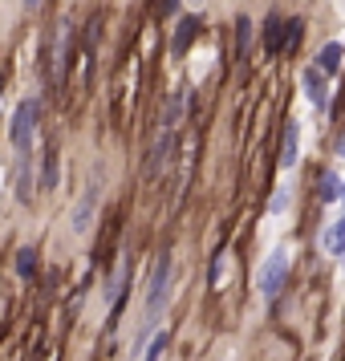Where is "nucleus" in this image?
Instances as JSON below:
<instances>
[{
	"instance_id": "f257e3e1",
	"label": "nucleus",
	"mask_w": 345,
	"mask_h": 361,
	"mask_svg": "<svg viewBox=\"0 0 345 361\" xmlns=\"http://www.w3.org/2000/svg\"><path fill=\"white\" fill-rule=\"evenodd\" d=\"M171 276H175V256L163 252V256L155 260V276H150V284H147V312H143V321H138L134 349H143L147 333H155V325L163 321V309H167V300H171Z\"/></svg>"
},
{
	"instance_id": "f03ea898",
	"label": "nucleus",
	"mask_w": 345,
	"mask_h": 361,
	"mask_svg": "<svg viewBox=\"0 0 345 361\" xmlns=\"http://www.w3.org/2000/svg\"><path fill=\"white\" fill-rule=\"evenodd\" d=\"M41 98H25L17 106V114H13V126H8V138H13V147L17 150H33V138L41 130Z\"/></svg>"
},
{
	"instance_id": "7ed1b4c3",
	"label": "nucleus",
	"mask_w": 345,
	"mask_h": 361,
	"mask_svg": "<svg viewBox=\"0 0 345 361\" xmlns=\"http://www.w3.org/2000/svg\"><path fill=\"white\" fill-rule=\"evenodd\" d=\"M284 284H289V256L284 252H268V260L260 264V296L264 300H277L284 293Z\"/></svg>"
},
{
	"instance_id": "20e7f679",
	"label": "nucleus",
	"mask_w": 345,
	"mask_h": 361,
	"mask_svg": "<svg viewBox=\"0 0 345 361\" xmlns=\"http://www.w3.org/2000/svg\"><path fill=\"white\" fill-rule=\"evenodd\" d=\"M175 147H179V126H163L159 138H155V147H150V154H147V179L150 183L159 179L167 171V163L175 159Z\"/></svg>"
},
{
	"instance_id": "39448f33",
	"label": "nucleus",
	"mask_w": 345,
	"mask_h": 361,
	"mask_svg": "<svg viewBox=\"0 0 345 361\" xmlns=\"http://www.w3.org/2000/svg\"><path fill=\"white\" fill-rule=\"evenodd\" d=\"M69 45H73V20H57V45H53V57H49V82L53 85H66V73H69Z\"/></svg>"
},
{
	"instance_id": "423d86ee",
	"label": "nucleus",
	"mask_w": 345,
	"mask_h": 361,
	"mask_svg": "<svg viewBox=\"0 0 345 361\" xmlns=\"http://www.w3.org/2000/svg\"><path fill=\"white\" fill-rule=\"evenodd\" d=\"M260 49H264V57H280V53L289 49V20L284 17H264V25H260Z\"/></svg>"
},
{
	"instance_id": "0eeeda50",
	"label": "nucleus",
	"mask_w": 345,
	"mask_h": 361,
	"mask_svg": "<svg viewBox=\"0 0 345 361\" xmlns=\"http://www.w3.org/2000/svg\"><path fill=\"white\" fill-rule=\"evenodd\" d=\"M301 85H305V94H309V102L317 106V110H329L333 102H329V73L325 69L309 66L305 73H301Z\"/></svg>"
},
{
	"instance_id": "6e6552de",
	"label": "nucleus",
	"mask_w": 345,
	"mask_h": 361,
	"mask_svg": "<svg viewBox=\"0 0 345 361\" xmlns=\"http://www.w3.org/2000/svg\"><path fill=\"white\" fill-rule=\"evenodd\" d=\"M296 159H301V122L289 118V122H284V138H280V166L293 171Z\"/></svg>"
},
{
	"instance_id": "1a4fd4ad",
	"label": "nucleus",
	"mask_w": 345,
	"mask_h": 361,
	"mask_svg": "<svg viewBox=\"0 0 345 361\" xmlns=\"http://www.w3.org/2000/svg\"><path fill=\"white\" fill-rule=\"evenodd\" d=\"M94 203H98V183H90L82 203L73 207V231H78V235H85V231L94 228Z\"/></svg>"
},
{
	"instance_id": "9d476101",
	"label": "nucleus",
	"mask_w": 345,
	"mask_h": 361,
	"mask_svg": "<svg viewBox=\"0 0 345 361\" xmlns=\"http://www.w3.org/2000/svg\"><path fill=\"white\" fill-rule=\"evenodd\" d=\"M199 29H203V20H199V17H183L179 29H175V41H171V53L183 57V53L191 49V41L199 37Z\"/></svg>"
},
{
	"instance_id": "9b49d317",
	"label": "nucleus",
	"mask_w": 345,
	"mask_h": 361,
	"mask_svg": "<svg viewBox=\"0 0 345 361\" xmlns=\"http://www.w3.org/2000/svg\"><path fill=\"white\" fill-rule=\"evenodd\" d=\"M341 53H345L341 41H329V45H321V53H317V61H313V66L325 69L329 78H337V69H341Z\"/></svg>"
},
{
	"instance_id": "f8f14e48",
	"label": "nucleus",
	"mask_w": 345,
	"mask_h": 361,
	"mask_svg": "<svg viewBox=\"0 0 345 361\" xmlns=\"http://www.w3.org/2000/svg\"><path fill=\"white\" fill-rule=\"evenodd\" d=\"M317 195L321 203H337L345 195V183L337 179V171H321V179H317Z\"/></svg>"
},
{
	"instance_id": "ddd939ff",
	"label": "nucleus",
	"mask_w": 345,
	"mask_h": 361,
	"mask_svg": "<svg viewBox=\"0 0 345 361\" xmlns=\"http://www.w3.org/2000/svg\"><path fill=\"white\" fill-rule=\"evenodd\" d=\"M321 244H325L329 256H345V215H341V219H333V224L325 228Z\"/></svg>"
},
{
	"instance_id": "4468645a",
	"label": "nucleus",
	"mask_w": 345,
	"mask_h": 361,
	"mask_svg": "<svg viewBox=\"0 0 345 361\" xmlns=\"http://www.w3.org/2000/svg\"><path fill=\"white\" fill-rule=\"evenodd\" d=\"M17 199L20 203H33V175H29V154L17 159Z\"/></svg>"
},
{
	"instance_id": "2eb2a0df",
	"label": "nucleus",
	"mask_w": 345,
	"mask_h": 361,
	"mask_svg": "<svg viewBox=\"0 0 345 361\" xmlns=\"http://www.w3.org/2000/svg\"><path fill=\"white\" fill-rule=\"evenodd\" d=\"M17 276L20 280H33L37 276V247H20V252H17Z\"/></svg>"
},
{
	"instance_id": "dca6fc26",
	"label": "nucleus",
	"mask_w": 345,
	"mask_h": 361,
	"mask_svg": "<svg viewBox=\"0 0 345 361\" xmlns=\"http://www.w3.org/2000/svg\"><path fill=\"white\" fill-rule=\"evenodd\" d=\"M57 187V150H45V166H41V191Z\"/></svg>"
},
{
	"instance_id": "f3484780",
	"label": "nucleus",
	"mask_w": 345,
	"mask_h": 361,
	"mask_svg": "<svg viewBox=\"0 0 345 361\" xmlns=\"http://www.w3.org/2000/svg\"><path fill=\"white\" fill-rule=\"evenodd\" d=\"M171 345V337H167V329H159L155 337H150V345H147V353H143V361H163V349Z\"/></svg>"
},
{
	"instance_id": "a211bd4d",
	"label": "nucleus",
	"mask_w": 345,
	"mask_h": 361,
	"mask_svg": "<svg viewBox=\"0 0 345 361\" xmlns=\"http://www.w3.org/2000/svg\"><path fill=\"white\" fill-rule=\"evenodd\" d=\"M236 41H240V57H248L252 53V20L248 17L236 20Z\"/></svg>"
},
{
	"instance_id": "6ab92c4d",
	"label": "nucleus",
	"mask_w": 345,
	"mask_h": 361,
	"mask_svg": "<svg viewBox=\"0 0 345 361\" xmlns=\"http://www.w3.org/2000/svg\"><path fill=\"white\" fill-rule=\"evenodd\" d=\"M159 13H163V17H175V13H179V0H159Z\"/></svg>"
},
{
	"instance_id": "aec40b11",
	"label": "nucleus",
	"mask_w": 345,
	"mask_h": 361,
	"mask_svg": "<svg viewBox=\"0 0 345 361\" xmlns=\"http://www.w3.org/2000/svg\"><path fill=\"white\" fill-rule=\"evenodd\" d=\"M219 264H224V252H215V256H212V272H207V280H212V284L219 280Z\"/></svg>"
},
{
	"instance_id": "412c9836",
	"label": "nucleus",
	"mask_w": 345,
	"mask_h": 361,
	"mask_svg": "<svg viewBox=\"0 0 345 361\" xmlns=\"http://www.w3.org/2000/svg\"><path fill=\"white\" fill-rule=\"evenodd\" d=\"M337 159H345V134L337 138Z\"/></svg>"
},
{
	"instance_id": "4be33fe9",
	"label": "nucleus",
	"mask_w": 345,
	"mask_h": 361,
	"mask_svg": "<svg viewBox=\"0 0 345 361\" xmlns=\"http://www.w3.org/2000/svg\"><path fill=\"white\" fill-rule=\"evenodd\" d=\"M25 8H41V0H25Z\"/></svg>"
},
{
	"instance_id": "5701e85b",
	"label": "nucleus",
	"mask_w": 345,
	"mask_h": 361,
	"mask_svg": "<svg viewBox=\"0 0 345 361\" xmlns=\"http://www.w3.org/2000/svg\"><path fill=\"white\" fill-rule=\"evenodd\" d=\"M341 199H345V195H341Z\"/></svg>"
}]
</instances>
